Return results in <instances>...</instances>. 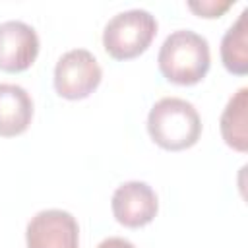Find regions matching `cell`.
Returning a JSON list of instances; mask_svg holds the SVG:
<instances>
[{
  "mask_svg": "<svg viewBox=\"0 0 248 248\" xmlns=\"http://www.w3.org/2000/svg\"><path fill=\"white\" fill-rule=\"evenodd\" d=\"M157 62L167 81L176 85H196L209 72V43L192 29H176L163 41Z\"/></svg>",
  "mask_w": 248,
  "mask_h": 248,
  "instance_id": "cell-1",
  "label": "cell"
},
{
  "mask_svg": "<svg viewBox=\"0 0 248 248\" xmlns=\"http://www.w3.org/2000/svg\"><path fill=\"white\" fill-rule=\"evenodd\" d=\"M147 132L159 147L182 151L198 143L202 136V118L190 101L163 97L147 114Z\"/></svg>",
  "mask_w": 248,
  "mask_h": 248,
  "instance_id": "cell-2",
  "label": "cell"
},
{
  "mask_svg": "<svg viewBox=\"0 0 248 248\" xmlns=\"http://www.w3.org/2000/svg\"><path fill=\"white\" fill-rule=\"evenodd\" d=\"M157 33V19L147 10H126L112 16L103 29V46L114 60H130L147 50Z\"/></svg>",
  "mask_w": 248,
  "mask_h": 248,
  "instance_id": "cell-3",
  "label": "cell"
},
{
  "mask_svg": "<svg viewBox=\"0 0 248 248\" xmlns=\"http://www.w3.org/2000/svg\"><path fill=\"white\" fill-rule=\"evenodd\" d=\"M103 70L87 48L64 52L54 66V89L60 97L78 101L89 97L101 83Z\"/></svg>",
  "mask_w": 248,
  "mask_h": 248,
  "instance_id": "cell-4",
  "label": "cell"
},
{
  "mask_svg": "<svg viewBox=\"0 0 248 248\" xmlns=\"http://www.w3.org/2000/svg\"><path fill=\"white\" fill-rule=\"evenodd\" d=\"M25 240L27 248H79V227L64 209H43L27 223Z\"/></svg>",
  "mask_w": 248,
  "mask_h": 248,
  "instance_id": "cell-5",
  "label": "cell"
},
{
  "mask_svg": "<svg viewBox=\"0 0 248 248\" xmlns=\"http://www.w3.org/2000/svg\"><path fill=\"white\" fill-rule=\"evenodd\" d=\"M110 207L114 219L120 225L138 229L155 219L159 202H157V194L149 184L140 180H130L114 190Z\"/></svg>",
  "mask_w": 248,
  "mask_h": 248,
  "instance_id": "cell-6",
  "label": "cell"
},
{
  "mask_svg": "<svg viewBox=\"0 0 248 248\" xmlns=\"http://www.w3.org/2000/svg\"><path fill=\"white\" fill-rule=\"evenodd\" d=\"M39 54V35L25 21L0 23V70L8 74L25 72Z\"/></svg>",
  "mask_w": 248,
  "mask_h": 248,
  "instance_id": "cell-7",
  "label": "cell"
},
{
  "mask_svg": "<svg viewBox=\"0 0 248 248\" xmlns=\"http://www.w3.org/2000/svg\"><path fill=\"white\" fill-rule=\"evenodd\" d=\"M33 118L31 95L16 83H0V136L14 138L23 134Z\"/></svg>",
  "mask_w": 248,
  "mask_h": 248,
  "instance_id": "cell-8",
  "label": "cell"
},
{
  "mask_svg": "<svg viewBox=\"0 0 248 248\" xmlns=\"http://www.w3.org/2000/svg\"><path fill=\"white\" fill-rule=\"evenodd\" d=\"M248 89L240 87L227 103L221 114V136L229 147L246 153L248 149Z\"/></svg>",
  "mask_w": 248,
  "mask_h": 248,
  "instance_id": "cell-9",
  "label": "cell"
},
{
  "mask_svg": "<svg viewBox=\"0 0 248 248\" xmlns=\"http://www.w3.org/2000/svg\"><path fill=\"white\" fill-rule=\"evenodd\" d=\"M248 8L240 12L238 19L225 31L221 41V60L223 66L234 74H248V27H246Z\"/></svg>",
  "mask_w": 248,
  "mask_h": 248,
  "instance_id": "cell-10",
  "label": "cell"
},
{
  "mask_svg": "<svg viewBox=\"0 0 248 248\" xmlns=\"http://www.w3.org/2000/svg\"><path fill=\"white\" fill-rule=\"evenodd\" d=\"M234 2H215V0H202V2H188V8L198 14L200 17H219L223 16Z\"/></svg>",
  "mask_w": 248,
  "mask_h": 248,
  "instance_id": "cell-11",
  "label": "cell"
},
{
  "mask_svg": "<svg viewBox=\"0 0 248 248\" xmlns=\"http://www.w3.org/2000/svg\"><path fill=\"white\" fill-rule=\"evenodd\" d=\"M97 248H136L130 240H126V238H120V236H108V238H105Z\"/></svg>",
  "mask_w": 248,
  "mask_h": 248,
  "instance_id": "cell-12",
  "label": "cell"
}]
</instances>
